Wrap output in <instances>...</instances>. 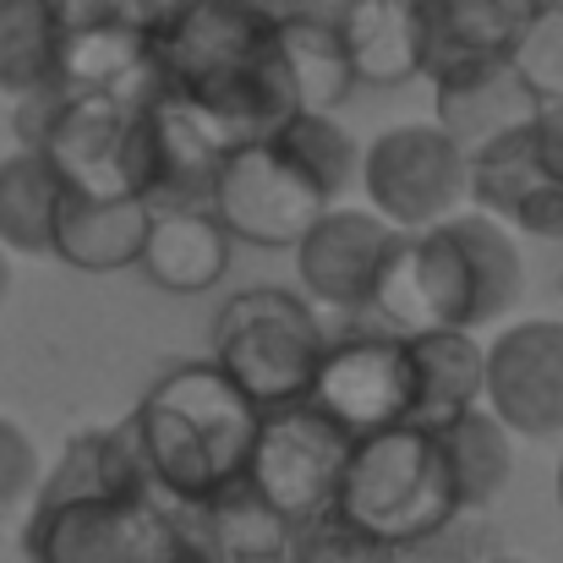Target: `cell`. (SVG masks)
<instances>
[{
	"instance_id": "8fae6325",
	"label": "cell",
	"mask_w": 563,
	"mask_h": 563,
	"mask_svg": "<svg viewBox=\"0 0 563 563\" xmlns=\"http://www.w3.org/2000/svg\"><path fill=\"white\" fill-rule=\"evenodd\" d=\"M356 181L394 230H421L465 208V148L438 121H405L362 148Z\"/></svg>"
},
{
	"instance_id": "6da1fadb",
	"label": "cell",
	"mask_w": 563,
	"mask_h": 563,
	"mask_svg": "<svg viewBox=\"0 0 563 563\" xmlns=\"http://www.w3.org/2000/svg\"><path fill=\"white\" fill-rule=\"evenodd\" d=\"M526 301V252L509 224L454 208L438 224L394 230L367 296V318L394 334L493 329Z\"/></svg>"
},
{
	"instance_id": "836d02e7",
	"label": "cell",
	"mask_w": 563,
	"mask_h": 563,
	"mask_svg": "<svg viewBox=\"0 0 563 563\" xmlns=\"http://www.w3.org/2000/svg\"><path fill=\"white\" fill-rule=\"evenodd\" d=\"M5 296H11V257L0 252V307H5Z\"/></svg>"
},
{
	"instance_id": "7c38bea8",
	"label": "cell",
	"mask_w": 563,
	"mask_h": 563,
	"mask_svg": "<svg viewBox=\"0 0 563 563\" xmlns=\"http://www.w3.org/2000/svg\"><path fill=\"white\" fill-rule=\"evenodd\" d=\"M482 405L515 438H563V318H520L487 345Z\"/></svg>"
},
{
	"instance_id": "f1b7e54d",
	"label": "cell",
	"mask_w": 563,
	"mask_h": 563,
	"mask_svg": "<svg viewBox=\"0 0 563 563\" xmlns=\"http://www.w3.org/2000/svg\"><path fill=\"white\" fill-rule=\"evenodd\" d=\"M290 563H399V553L373 542V537H362V531H351L334 515H318V520L296 526Z\"/></svg>"
},
{
	"instance_id": "2e32d148",
	"label": "cell",
	"mask_w": 563,
	"mask_h": 563,
	"mask_svg": "<svg viewBox=\"0 0 563 563\" xmlns=\"http://www.w3.org/2000/svg\"><path fill=\"white\" fill-rule=\"evenodd\" d=\"M537 110H542V99L526 88V77L515 71L509 55H498V60H471V66H454V71L432 77V121H438L465 154L482 148L487 137H498V132L526 126Z\"/></svg>"
},
{
	"instance_id": "9a60e30c",
	"label": "cell",
	"mask_w": 563,
	"mask_h": 563,
	"mask_svg": "<svg viewBox=\"0 0 563 563\" xmlns=\"http://www.w3.org/2000/svg\"><path fill=\"white\" fill-rule=\"evenodd\" d=\"M553 0H410L416 11V77H443L471 60L515 49L520 27Z\"/></svg>"
},
{
	"instance_id": "7402d4cb",
	"label": "cell",
	"mask_w": 563,
	"mask_h": 563,
	"mask_svg": "<svg viewBox=\"0 0 563 563\" xmlns=\"http://www.w3.org/2000/svg\"><path fill=\"white\" fill-rule=\"evenodd\" d=\"M356 88H405L416 82V11L410 0H351L334 22Z\"/></svg>"
},
{
	"instance_id": "74e56055",
	"label": "cell",
	"mask_w": 563,
	"mask_h": 563,
	"mask_svg": "<svg viewBox=\"0 0 563 563\" xmlns=\"http://www.w3.org/2000/svg\"><path fill=\"white\" fill-rule=\"evenodd\" d=\"M257 5H274V0H257Z\"/></svg>"
},
{
	"instance_id": "52a82bcc",
	"label": "cell",
	"mask_w": 563,
	"mask_h": 563,
	"mask_svg": "<svg viewBox=\"0 0 563 563\" xmlns=\"http://www.w3.org/2000/svg\"><path fill=\"white\" fill-rule=\"evenodd\" d=\"M33 563H202L187 531V509L148 498H66L33 504L22 526Z\"/></svg>"
},
{
	"instance_id": "d590c367",
	"label": "cell",
	"mask_w": 563,
	"mask_h": 563,
	"mask_svg": "<svg viewBox=\"0 0 563 563\" xmlns=\"http://www.w3.org/2000/svg\"><path fill=\"white\" fill-rule=\"evenodd\" d=\"M482 563H526V559H509V553H493V559H482Z\"/></svg>"
},
{
	"instance_id": "484cf974",
	"label": "cell",
	"mask_w": 563,
	"mask_h": 563,
	"mask_svg": "<svg viewBox=\"0 0 563 563\" xmlns=\"http://www.w3.org/2000/svg\"><path fill=\"white\" fill-rule=\"evenodd\" d=\"M318 187L329 202H340L345 191L356 187V165H362V143L351 137V126L334 110H296L290 121H279L268 132Z\"/></svg>"
},
{
	"instance_id": "83f0119b",
	"label": "cell",
	"mask_w": 563,
	"mask_h": 563,
	"mask_svg": "<svg viewBox=\"0 0 563 563\" xmlns=\"http://www.w3.org/2000/svg\"><path fill=\"white\" fill-rule=\"evenodd\" d=\"M509 60H515V71L526 77V88H531L542 104L563 99V0L542 5V11L520 27Z\"/></svg>"
},
{
	"instance_id": "5b68a950",
	"label": "cell",
	"mask_w": 563,
	"mask_h": 563,
	"mask_svg": "<svg viewBox=\"0 0 563 563\" xmlns=\"http://www.w3.org/2000/svg\"><path fill=\"white\" fill-rule=\"evenodd\" d=\"M329 318L290 285H246L219 301L208 329V362L257 410L307 399L329 345Z\"/></svg>"
},
{
	"instance_id": "7a4b0ae2",
	"label": "cell",
	"mask_w": 563,
	"mask_h": 563,
	"mask_svg": "<svg viewBox=\"0 0 563 563\" xmlns=\"http://www.w3.org/2000/svg\"><path fill=\"white\" fill-rule=\"evenodd\" d=\"M154 66L159 82L191 99L230 143L268 137L301 110L279 49V16L257 0H181L154 22Z\"/></svg>"
},
{
	"instance_id": "44dd1931",
	"label": "cell",
	"mask_w": 563,
	"mask_h": 563,
	"mask_svg": "<svg viewBox=\"0 0 563 563\" xmlns=\"http://www.w3.org/2000/svg\"><path fill=\"white\" fill-rule=\"evenodd\" d=\"M410 340V362H416V416L421 427H443L460 410L482 405V383H487V345L471 329H427V334H405Z\"/></svg>"
},
{
	"instance_id": "d6a6232c",
	"label": "cell",
	"mask_w": 563,
	"mask_h": 563,
	"mask_svg": "<svg viewBox=\"0 0 563 563\" xmlns=\"http://www.w3.org/2000/svg\"><path fill=\"white\" fill-rule=\"evenodd\" d=\"M137 5L148 11V22H159V16H170V11H176L181 0H137Z\"/></svg>"
},
{
	"instance_id": "e0dca14e",
	"label": "cell",
	"mask_w": 563,
	"mask_h": 563,
	"mask_svg": "<svg viewBox=\"0 0 563 563\" xmlns=\"http://www.w3.org/2000/svg\"><path fill=\"white\" fill-rule=\"evenodd\" d=\"M230 252H235V241L224 235V224L208 208H154L148 230H143L137 268L165 296H208L224 285Z\"/></svg>"
},
{
	"instance_id": "ba28073f",
	"label": "cell",
	"mask_w": 563,
	"mask_h": 563,
	"mask_svg": "<svg viewBox=\"0 0 563 563\" xmlns=\"http://www.w3.org/2000/svg\"><path fill=\"white\" fill-rule=\"evenodd\" d=\"M351 443L356 438L334 416H323L312 399L268 405L257 416V432H252L241 482L274 515H285L290 526H307V520L329 515L334 487H340L345 460H351Z\"/></svg>"
},
{
	"instance_id": "3957f363",
	"label": "cell",
	"mask_w": 563,
	"mask_h": 563,
	"mask_svg": "<svg viewBox=\"0 0 563 563\" xmlns=\"http://www.w3.org/2000/svg\"><path fill=\"white\" fill-rule=\"evenodd\" d=\"M257 405L213 362H176L154 377L132 410L148 482L170 504H202L241 482L257 432Z\"/></svg>"
},
{
	"instance_id": "d4e9b609",
	"label": "cell",
	"mask_w": 563,
	"mask_h": 563,
	"mask_svg": "<svg viewBox=\"0 0 563 563\" xmlns=\"http://www.w3.org/2000/svg\"><path fill=\"white\" fill-rule=\"evenodd\" d=\"M274 16H279V11H274ZM279 49H285L290 88H296V104H301V110H340V104L356 93L345 44H340L329 27L279 16Z\"/></svg>"
},
{
	"instance_id": "9c48e42d",
	"label": "cell",
	"mask_w": 563,
	"mask_h": 563,
	"mask_svg": "<svg viewBox=\"0 0 563 563\" xmlns=\"http://www.w3.org/2000/svg\"><path fill=\"white\" fill-rule=\"evenodd\" d=\"M323 208H329L323 187L274 137L235 143L208 187V213L224 224V235L263 252H290Z\"/></svg>"
},
{
	"instance_id": "277c9868",
	"label": "cell",
	"mask_w": 563,
	"mask_h": 563,
	"mask_svg": "<svg viewBox=\"0 0 563 563\" xmlns=\"http://www.w3.org/2000/svg\"><path fill=\"white\" fill-rule=\"evenodd\" d=\"M329 515L394 548L399 559L427 548L449 526H460L465 509H460L438 427L399 421V427H377L367 438H356Z\"/></svg>"
},
{
	"instance_id": "ffe728a7",
	"label": "cell",
	"mask_w": 563,
	"mask_h": 563,
	"mask_svg": "<svg viewBox=\"0 0 563 563\" xmlns=\"http://www.w3.org/2000/svg\"><path fill=\"white\" fill-rule=\"evenodd\" d=\"M181 509H187V531L202 563H290L296 526L274 515L246 482H230L213 498L181 504Z\"/></svg>"
},
{
	"instance_id": "4dcf8cb0",
	"label": "cell",
	"mask_w": 563,
	"mask_h": 563,
	"mask_svg": "<svg viewBox=\"0 0 563 563\" xmlns=\"http://www.w3.org/2000/svg\"><path fill=\"white\" fill-rule=\"evenodd\" d=\"M509 230L515 235H531V241H563V181H542L515 213H509Z\"/></svg>"
},
{
	"instance_id": "5bb4252c",
	"label": "cell",
	"mask_w": 563,
	"mask_h": 563,
	"mask_svg": "<svg viewBox=\"0 0 563 563\" xmlns=\"http://www.w3.org/2000/svg\"><path fill=\"white\" fill-rule=\"evenodd\" d=\"M235 143L176 88H154L143 99V191L137 202L154 208H208V187L219 159Z\"/></svg>"
},
{
	"instance_id": "e575fe53",
	"label": "cell",
	"mask_w": 563,
	"mask_h": 563,
	"mask_svg": "<svg viewBox=\"0 0 563 563\" xmlns=\"http://www.w3.org/2000/svg\"><path fill=\"white\" fill-rule=\"evenodd\" d=\"M553 498H559V515H563V449H559V471H553Z\"/></svg>"
},
{
	"instance_id": "f546056e",
	"label": "cell",
	"mask_w": 563,
	"mask_h": 563,
	"mask_svg": "<svg viewBox=\"0 0 563 563\" xmlns=\"http://www.w3.org/2000/svg\"><path fill=\"white\" fill-rule=\"evenodd\" d=\"M38 476H44V460H38L33 432H27L22 421L0 416V526L33 504Z\"/></svg>"
},
{
	"instance_id": "4fadbf2b",
	"label": "cell",
	"mask_w": 563,
	"mask_h": 563,
	"mask_svg": "<svg viewBox=\"0 0 563 563\" xmlns=\"http://www.w3.org/2000/svg\"><path fill=\"white\" fill-rule=\"evenodd\" d=\"M394 241V224L377 219L373 208H345L329 202L301 241L290 246L296 257V290L318 307V312H340V318H367V296L383 268V252Z\"/></svg>"
},
{
	"instance_id": "30bf717a",
	"label": "cell",
	"mask_w": 563,
	"mask_h": 563,
	"mask_svg": "<svg viewBox=\"0 0 563 563\" xmlns=\"http://www.w3.org/2000/svg\"><path fill=\"white\" fill-rule=\"evenodd\" d=\"M307 399L334 416L351 438H367L377 427H399L416 416V362L410 340L383 323L334 329L323 345V362L312 373Z\"/></svg>"
},
{
	"instance_id": "cb8c5ba5",
	"label": "cell",
	"mask_w": 563,
	"mask_h": 563,
	"mask_svg": "<svg viewBox=\"0 0 563 563\" xmlns=\"http://www.w3.org/2000/svg\"><path fill=\"white\" fill-rule=\"evenodd\" d=\"M60 181L33 148H11L0 159V252L5 257H49Z\"/></svg>"
},
{
	"instance_id": "8d00e7d4",
	"label": "cell",
	"mask_w": 563,
	"mask_h": 563,
	"mask_svg": "<svg viewBox=\"0 0 563 563\" xmlns=\"http://www.w3.org/2000/svg\"><path fill=\"white\" fill-rule=\"evenodd\" d=\"M559 296H563V268H559Z\"/></svg>"
},
{
	"instance_id": "4316f807",
	"label": "cell",
	"mask_w": 563,
	"mask_h": 563,
	"mask_svg": "<svg viewBox=\"0 0 563 563\" xmlns=\"http://www.w3.org/2000/svg\"><path fill=\"white\" fill-rule=\"evenodd\" d=\"M55 82V22L44 0H0V93L22 99Z\"/></svg>"
},
{
	"instance_id": "ac0fdd59",
	"label": "cell",
	"mask_w": 563,
	"mask_h": 563,
	"mask_svg": "<svg viewBox=\"0 0 563 563\" xmlns=\"http://www.w3.org/2000/svg\"><path fill=\"white\" fill-rule=\"evenodd\" d=\"M148 465L132 432V416L115 427H88L77 432L55 465H44L33 504H66V498H148ZM27 504V509H33Z\"/></svg>"
},
{
	"instance_id": "d6986e66",
	"label": "cell",
	"mask_w": 563,
	"mask_h": 563,
	"mask_svg": "<svg viewBox=\"0 0 563 563\" xmlns=\"http://www.w3.org/2000/svg\"><path fill=\"white\" fill-rule=\"evenodd\" d=\"M143 230H148V208L137 197H77V191H60L49 257H60L77 274H121V268H137Z\"/></svg>"
},
{
	"instance_id": "603a6c76",
	"label": "cell",
	"mask_w": 563,
	"mask_h": 563,
	"mask_svg": "<svg viewBox=\"0 0 563 563\" xmlns=\"http://www.w3.org/2000/svg\"><path fill=\"white\" fill-rule=\"evenodd\" d=\"M438 438H443V454H449V471H454L460 509L465 515L493 509L515 482V432L487 405H471L454 421H443Z\"/></svg>"
},
{
	"instance_id": "1f68e13d",
	"label": "cell",
	"mask_w": 563,
	"mask_h": 563,
	"mask_svg": "<svg viewBox=\"0 0 563 563\" xmlns=\"http://www.w3.org/2000/svg\"><path fill=\"white\" fill-rule=\"evenodd\" d=\"M531 143H537L542 170H548L553 181H563V99L542 104V110L531 115Z\"/></svg>"
},
{
	"instance_id": "8992f818",
	"label": "cell",
	"mask_w": 563,
	"mask_h": 563,
	"mask_svg": "<svg viewBox=\"0 0 563 563\" xmlns=\"http://www.w3.org/2000/svg\"><path fill=\"white\" fill-rule=\"evenodd\" d=\"M16 148H33L60 191L137 197L143 191V104L110 93L33 88L16 99Z\"/></svg>"
}]
</instances>
